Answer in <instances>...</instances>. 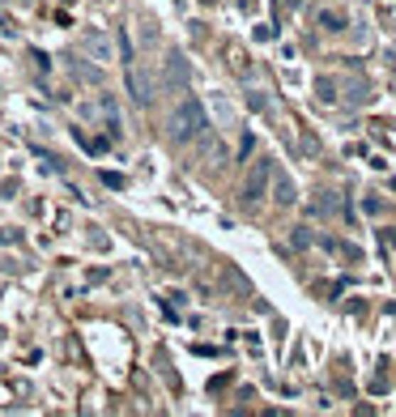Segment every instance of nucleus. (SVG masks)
I'll list each match as a JSON object with an SVG mask.
<instances>
[{"label":"nucleus","instance_id":"nucleus-1","mask_svg":"<svg viewBox=\"0 0 396 417\" xmlns=\"http://www.w3.org/2000/svg\"><path fill=\"white\" fill-rule=\"evenodd\" d=\"M196 132H205V111H200L196 98H183V102L171 111V119H166V136H171L175 145H183V141H192Z\"/></svg>","mask_w":396,"mask_h":417},{"label":"nucleus","instance_id":"nucleus-2","mask_svg":"<svg viewBox=\"0 0 396 417\" xmlns=\"http://www.w3.org/2000/svg\"><path fill=\"white\" fill-rule=\"evenodd\" d=\"M269 175H273L269 158H264V162H256V170H252V175H247V183H243V200H247V205L264 196V188H269Z\"/></svg>","mask_w":396,"mask_h":417},{"label":"nucleus","instance_id":"nucleus-3","mask_svg":"<svg viewBox=\"0 0 396 417\" xmlns=\"http://www.w3.org/2000/svg\"><path fill=\"white\" fill-rule=\"evenodd\" d=\"M128 90H132V98H137L141 107H145V102L154 98V94H149V77H145L141 68H132V72H128Z\"/></svg>","mask_w":396,"mask_h":417},{"label":"nucleus","instance_id":"nucleus-4","mask_svg":"<svg viewBox=\"0 0 396 417\" xmlns=\"http://www.w3.org/2000/svg\"><path fill=\"white\" fill-rule=\"evenodd\" d=\"M166 77H171V85H183L188 81V60L183 55H166Z\"/></svg>","mask_w":396,"mask_h":417},{"label":"nucleus","instance_id":"nucleus-5","mask_svg":"<svg viewBox=\"0 0 396 417\" xmlns=\"http://www.w3.org/2000/svg\"><path fill=\"white\" fill-rule=\"evenodd\" d=\"M273 200H277V205H294V183H290L286 175L277 179V196H273Z\"/></svg>","mask_w":396,"mask_h":417},{"label":"nucleus","instance_id":"nucleus-6","mask_svg":"<svg viewBox=\"0 0 396 417\" xmlns=\"http://www.w3.org/2000/svg\"><path fill=\"white\" fill-rule=\"evenodd\" d=\"M85 43H90V51H98V60H111V47H107V38H98V34H90Z\"/></svg>","mask_w":396,"mask_h":417},{"label":"nucleus","instance_id":"nucleus-7","mask_svg":"<svg viewBox=\"0 0 396 417\" xmlns=\"http://www.w3.org/2000/svg\"><path fill=\"white\" fill-rule=\"evenodd\" d=\"M320 21H324V26H328V30H341V21H346V17H341V13H324V17H320Z\"/></svg>","mask_w":396,"mask_h":417}]
</instances>
